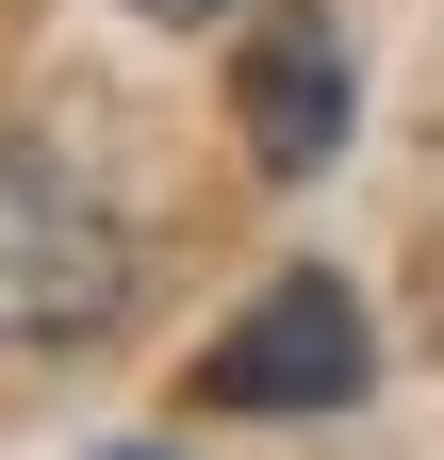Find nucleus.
I'll list each match as a JSON object with an SVG mask.
<instances>
[{"label": "nucleus", "instance_id": "3", "mask_svg": "<svg viewBox=\"0 0 444 460\" xmlns=\"http://www.w3.org/2000/svg\"><path fill=\"white\" fill-rule=\"evenodd\" d=\"M231 99H247V164L263 181H329V148H346V115H362V66H346V33H329V0H297V17H263L231 49Z\"/></svg>", "mask_w": 444, "mask_h": 460}, {"label": "nucleus", "instance_id": "1", "mask_svg": "<svg viewBox=\"0 0 444 460\" xmlns=\"http://www.w3.org/2000/svg\"><path fill=\"white\" fill-rule=\"evenodd\" d=\"M116 313H132V230L49 148H0V345H116Z\"/></svg>", "mask_w": 444, "mask_h": 460}, {"label": "nucleus", "instance_id": "5", "mask_svg": "<svg viewBox=\"0 0 444 460\" xmlns=\"http://www.w3.org/2000/svg\"><path fill=\"white\" fill-rule=\"evenodd\" d=\"M116 460H164V444H116Z\"/></svg>", "mask_w": 444, "mask_h": 460}, {"label": "nucleus", "instance_id": "4", "mask_svg": "<svg viewBox=\"0 0 444 460\" xmlns=\"http://www.w3.org/2000/svg\"><path fill=\"white\" fill-rule=\"evenodd\" d=\"M132 17H231V0H132Z\"/></svg>", "mask_w": 444, "mask_h": 460}, {"label": "nucleus", "instance_id": "2", "mask_svg": "<svg viewBox=\"0 0 444 460\" xmlns=\"http://www.w3.org/2000/svg\"><path fill=\"white\" fill-rule=\"evenodd\" d=\"M378 378V329L346 279H263V296L198 345V411H346Z\"/></svg>", "mask_w": 444, "mask_h": 460}]
</instances>
